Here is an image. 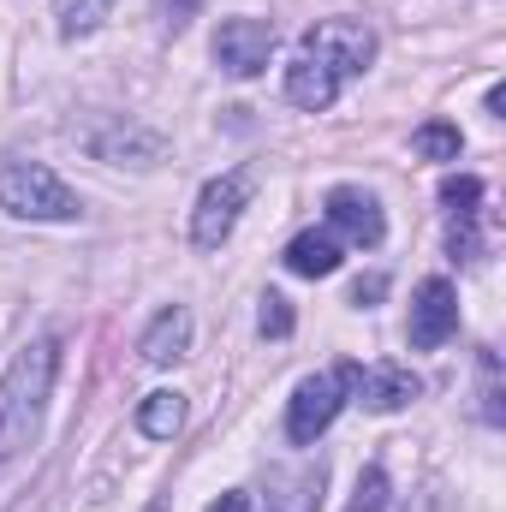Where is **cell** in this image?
Returning a JSON list of instances; mask_svg holds the SVG:
<instances>
[{"mask_svg":"<svg viewBox=\"0 0 506 512\" xmlns=\"http://www.w3.org/2000/svg\"><path fill=\"white\" fill-rule=\"evenodd\" d=\"M376 60V30L358 18H322L298 36L292 66H286V102L304 114H322L340 102V90Z\"/></svg>","mask_w":506,"mask_h":512,"instance_id":"cell-1","label":"cell"},{"mask_svg":"<svg viewBox=\"0 0 506 512\" xmlns=\"http://www.w3.org/2000/svg\"><path fill=\"white\" fill-rule=\"evenodd\" d=\"M54 370H60V346L54 340H30L6 376H0V465L18 459L36 429H42V405H48V387H54Z\"/></svg>","mask_w":506,"mask_h":512,"instance_id":"cell-2","label":"cell"},{"mask_svg":"<svg viewBox=\"0 0 506 512\" xmlns=\"http://www.w3.org/2000/svg\"><path fill=\"white\" fill-rule=\"evenodd\" d=\"M0 209L18 215V221H78L84 215L78 191L54 167L24 161V155H6L0 161Z\"/></svg>","mask_w":506,"mask_h":512,"instance_id":"cell-3","label":"cell"},{"mask_svg":"<svg viewBox=\"0 0 506 512\" xmlns=\"http://www.w3.org/2000/svg\"><path fill=\"white\" fill-rule=\"evenodd\" d=\"M358 393V364H334V370H322V376H304L298 393H292V405H286V441L292 447H310V441H322V429L340 417V405Z\"/></svg>","mask_w":506,"mask_h":512,"instance_id":"cell-4","label":"cell"},{"mask_svg":"<svg viewBox=\"0 0 506 512\" xmlns=\"http://www.w3.org/2000/svg\"><path fill=\"white\" fill-rule=\"evenodd\" d=\"M251 185H256L251 167H233V173H221V179L203 185V197L191 209V245L197 251H221L233 239V227H239V215L251 203Z\"/></svg>","mask_w":506,"mask_h":512,"instance_id":"cell-5","label":"cell"},{"mask_svg":"<svg viewBox=\"0 0 506 512\" xmlns=\"http://www.w3.org/2000/svg\"><path fill=\"white\" fill-rule=\"evenodd\" d=\"M268 54H274V24H262V18H221V30H215V66L227 78H256L268 66Z\"/></svg>","mask_w":506,"mask_h":512,"instance_id":"cell-6","label":"cell"},{"mask_svg":"<svg viewBox=\"0 0 506 512\" xmlns=\"http://www.w3.org/2000/svg\"><path fill=\"white\" fill-rule=\"evenodd\" d=\"M459 334V292L447 280H423L417 298H411V322H405V340L417 352H435Z\"/></svg>","mask_w":506,"mask_h":512,"instance_id":"cell-7","label":"cell"},{"mask_svg":"<svg viewBox=\"0 0 506 512\" xmlns=\"http://www.w3.org/2000/svg\"><path fill=\"white\" fill-rule=\"evenodd\" d=\"M328 227H334V239H352V245H364V251H376L381 239H387L381 203L370 191H358V185H334V191H328Z\"/></svg>","mask_w":506,"mask_h":512,"instance_id":"cell-8","label":"cell"},{"mask_svg":"<svg viewBox=\"0 0 506 512\" xmlns=\"http://www.w3.org/2000/svg\"><path fill=\"white\" fill-rule=\"evenodd\" d=\"M328 489V465H298V471H268V501L262 512H316Z\"/></svg>","mask_w":506,"mask_h":512,"instance_id":"cell-9","label":"cell"},{"mask_svg":"<svg viewBox=\"0 0 506 512\" xmlns=\"http://www.w3.org/2000/svg\"><path fill=\"white\" fill-rule=\"evenodd\" d=\"M185 346H191V310L185 304H173V310H161L149 328H143V364H179L185 358Z\"/></svg>","mask_w":506,"mask_h":512,"instance_id":"cell-10","label":"cell"},{"mask_svg":"<svg viewBox=\"0 0 506 512\" xmlns=\"http://www.w3.org/2000/svg\"><path fill=\"white\" fill-rule=\"evenodd\" d=\"M358 393H364L370 411H405L423 393V382L411 370H399V364H376V370H358Z\"/></svg>","mask_w":506,"mask_h":512,"instance_id":"cell-11","label":"cell"},{"mask_svg":"<svg viewBox=\"0 0 506 512\" xmlns=\"http://www.w3.org/2000/svg\"><path fill=\"white\" fill-rule=\"evenodd\" d=\"M340 239L328 233V227H310V233H298L292 245H286V268L292 274H304V280H322V274H334L340 268Z\"/></svg>","mask_w":506,"mask_h":512,"instance_id":"cell-12","label":"cell"},{"mask_svg":"<svg viewBox=\"0 0 506 512\" xmlns=\"http://www.w3.org/2000/svg\"><path fill=\"white\" fill-rule=\"evenodd\" d=\"M179 423H185V393H173V387H161V393H149V399L137 405V429H143L149 441H173Z\"/></svg>","mask_w":506,"mask_h":512,"instance_id":"cell-13","label":"cell"},{"mask_svg":"<svg viewBox=\"0 0 506 512\" xmlns=\"http://www.w3.org/2000/svg\"><path fill=\"white\" fill-rule=\"evenodd\" d=\"M411 149H417L423 161H459V126H447V120L417 126L411 131Z\"/></svg>","mask_w":506,"mask_h":512,"instance_id":"cell-14","label":"cell"},{"mask_svg":"<svg viewBox=\"0 0 506 512\" xmlns=\"http://www.w3.org/2000/svg\"><path fill=\"white\" fill-rule=\"evenodd\" d=\"M441 203H447V215H483V209H477V203H483V179L447 173V179H441Z\"/></svg>","mask_w":506,"mask_h":512,"instance_id":"cell-15","label":"cell"},{"mask_svg":"<svg viewBox=\"0 0 506 512\" xmlns=\"http://www.w3.org/2000/svg\"><path fill=\"white\" fill-rule=\"evenodd\" d=\"M114 0H60V36H90Z\"/></svg>","mask_w":506,"mask_h":512,"instance_id":"cell-16","label":"cell"},{"mask_svg":"<svg viewBox=\"0 0 506 512\" xmlns=\"http://www.w3.org/2000/svg\"><path fill=\"white\" fill-rule=\"evenodd\" d=\"M292 298H280V292H262V310H256V328H262V340H286L292 334Z\"/></svg>","mask_w":506,"mask_h":512,"instance_id":"cell-17","label":"cell"},{"mask_svg":"<svg viewBox=\"0 0 506 512\" xmlns=\"http://www.w3.org/2000/svg\"><path fill=\"white\" fill-rule=\"evenodd\" d=\"M352 512H387V477H381V465H370V471L358 477V495H352Z\"/></svg>","mask_w":506,"mask_h":512,"instance_id":"cell-18","label":"cell"},{"mask_svg":"<svg viewBox=\"0 0 506 512\" xmlns=\"http://www.w3.org/2000/svg\"><path fill=\"white\" fill-rule=\"evenodd\" d=\"M483 417L501 423V370H495V352H483Z\"/></svg>","mask_w":506,"mask_h":512,"instance_id":"cell-19","label":"cell"},{"mask_svg":"<svg viewBox=\"0 0 506 512\" xmlns=\"http://www.w3.org/2000/svg\"><path fill=\"white\" fill-rule=\"evenodd\" d=\"M381 292H387V280H381V274H370V280H358V286H352V304L364 310V304H376Z\"/></svg>","mask_w":506,"mask_h":512,"instance_id":"cell-20","label":"cell"},{"mask_svg":"<svg viewBox=\"0 0 506 512\" xmlns=\"http://www.w3.org/2000/svg\"><path fill=\"white\" fill-rule=\"evenodd\" d=\"M209 512H251V495L245 489H227L221 501H209Z\"/></svg>","mask_w":506,"mask_h":512,"instance_id":"cell-21","label":"cell"},{"mask_svg":"<svg viewBox=\"0 0 506 512\" xmlns=\"http://www.w3.org/2000/svg\"><path fill=\"white\" fill-rule=\"evenodd\" d=\"M149 512H161V507H149Z\"/></svg>","mask_w":506,"mask_h":512,"instance_id":"cell-22","label":"cell"}]
</instances>
